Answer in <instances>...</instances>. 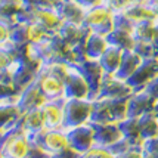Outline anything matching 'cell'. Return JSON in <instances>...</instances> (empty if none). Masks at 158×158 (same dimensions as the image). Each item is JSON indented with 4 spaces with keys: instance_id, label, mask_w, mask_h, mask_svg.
Here are the masks:
<instances>
[{
    "instance_id": "1f68e13d",
    "label": "cell",
    "mask_w": 158,
    "mask_h": 158,
    "mask_svg": "<svg viewBox=\"0 0 158 158\" xmlns=\"http://www.w3.org/2000/svg\"><path fill=\"white\" fill-rule=\"evenodd\" d=\"M83 154L74 149L73 146H68V148H65V149H62V151L56 152L52 155V158H81Z\"/></svg>"
},
{
    "instance_id": "8fae6325",
    "label": "cell",
    "mask_w": 158,
    "mask_h": 158,
    "mask_svg": "<svg viewBox=\"0 0 158 158\" xmlns=\"http://www.w3.org/2000/svg\"><path fill=\"white\" fill-rule=\"evenodd\" d=\"M111 46L108 34H103L101 31H93L89 28V34L86 40L83 41L81 49L86 58L92 59H101V56L106 52V49Z\"/></svg>"
},
{
    "instance_id": "ba28073f",
    "label": "cell",
    "mask_w": 158,
    "mask_h": 158,
    "mask_svg": "<svg viewBox=\"0 0 158 158\" xmlns=\"http://www.w3.org/2000/svg\"><path fill=\"white\" fill-rule=\"evenodd\" d=\"M133 92H135V89L131 87L129 80H126V78L117 76V74H106L102 86H101L99 95L96 98L124 99V98H130L133 95Z\"/></svg>"
},
{
    "instance_id": "ffe728a7",
    "label": "cell",
    "mask_w": 158,
    "mask_h": 158,
    "mask_svg": "<svg viewBox=\"0 0 158 158\" xmlns=\"http://www.w3.org/2000/svg\"><path fill=\"white\" fill-rule=\"evenodd\" d=\"M19 126L30 135L40 133L41 130L46 129V120L41 108H34V110L24 111L22 117H21Z\"/></svg>"
},
{
    "instance_id": "f546056e",
    "label": "cell",
    "mask_w": 158,
    "mask_h": 158,
    "mask_svg": "<svg viewBox=\"0 0 158 158\" xmlns=\"http://www.w3.org/2000/svg\"><path fill=\"white\" fill-rule=\"evenodd\" d=\"M81 158H118V157L117 155H114L108 148L95 145L92 149H89L86 154H83Z\"/></svg>"
},
{
    "instance_id": "83f0119b",
    "label": "cell",
    "mask_w": 158,
    "mask_h": 158,
    "mask_svg": "<svg viewBox=\"0 0 158 158\" xmlns=\"http://www.w3.org/2000/svg\"><path fill=\"white\" fill-rule=\"evenodd\" d=\"M133 50H136L143 59L158 58V44L154 41H140L136 40V46Z\"/></svg>"
},
{
    "instance_id": "d6986e66",
    "label": "cell",
    "mask_w": 158,
    "mask_h": 158,
    "mask_svg": "<svg viewBox=\"0 0 158 158\" xmlns=\"http://www.w3.org/2000/svg\"><path fill=\"white\" fill-rule=\"evenodd\" d=\"M59 12L65 22L73 24H84V16L87 12V6L78 0H62L58 5Z\"/></svg>"
},
{
    "instance_id": "5bb4252c",
    "label": "cell",
    "mask_w": 158,
    "mask_h": 158,
    "mask_svg": "<svg viewBox=\"0 0 158 158\" xmlns=\"http://www.w3.org/2000/svg\"><path fill=\"white\" fill-rule=\"evenodd\" d=\"M80 68H81L84 76L87 77V80L90 81L92 87H93V99H95L99 95L101 86H102V83L108 73L105 71V68L102 67L99 59H92V58H86L80 64Z\"/></svg>"
},
{
    "instance_id": "2e32d148",
    "label": "cell",
    "mask_w": 158,
    "mask_h": 158,
    "mask_svg": "<svg viewBox=\"0 0 158 158\" xmlns=\"http://www.w3.org/2000/svg\"><path fill=\"white\" fill-rule=\"evenodd\" d=\"M95 138H96V145L110 148L111 145L123 139V131L120 127V123H105V124H95Z\"/></svg>"
},
{
    "instance_id": "9a60e30c",
    "label": "cell",
    "mask_w": 158,
    "mask_h": 158,
    "mask_svg": "<svg viewBox=\"0 0 158 158\" xmlns=\"http://www.w3.org/2000/svg\"><path fill=\"white\" fill-rule=\"evenodd\" d=\"M155 101L157 99L148 90H135L129 98V117H140L146 112L154 111Z\"/></svg>"
},
{
    "instance_id": "60d3db41",
    "label": "cell",
    "mask_w": 158,
    "mask_h": 158,
    "mask_svg": "<svg viewBox=\"0 0 158 158\" xmlns=\"http://www.w3.org/2000/svg\"><path fill=\"white\" fill-rule=\"evenodd\" d=\"M2 135H3V131H0V138H2Z\"/></svg>"
},
{
    "instance_id": "8992f818",
    "label": "cell",
    "mask_w": 158,
    "mask_h": 158,
    "mask_svg": "<svg viewBox=\"0 0 158 158\" xmlns=\"http://www.w3.org/2000/svg\"><path fill=\"white\" fill-rule=\"evenodd\" d=\"M31 139L34 143L43 146L50 155L71 146L67 129H44L40 133L31 135Z\"/></svg>"
},
{
    "instance_id": "603a6c76",
    "label": "cell",
    "mask_w": 158,
    "mask_h": 158,
    "mask_svg": "<svg viewBox=\"0 0 158 158\" xmlns=\"http://www.w3.org/2000/svg\"><path fill=\"white\" fill-rule=\"evenodd\" d=\"M120 127L123 131V136L131 145H143L142 133H140V124L139 117H127L123 121H120Z\"/></svg>"
},
{
    "instance_id": "4316f807",
    "label": "cell",
    "mask_w": 158,
    "mask_h": 158,
    "mask_svg": "<svg viewBox=\"0 0 158 158\" xmlns=\"http://www.w3.org/2000/svg\"><path fill=\"white\" fill-rule=\"evenodd\" d=\"M110 101V108L112 114L114 121H123L124 118L129 117V98L124 99H108Z\"/></svg>"
},
{
    "instance_id": "d6a6232c",
    "label": "cell",
    "mask_w": 158,
    "mask_h": 158,
    "mask_svg": "<svg viewBox=\"0 0 158 158\" xmlns=\"http://www.w3.org/2000/svg\"><path fill=\"white\" fill-rule=\"evenodd\" d=\"M143 149L146 154H149L151 157L158 158V136L149 140H145L143 142Z\"/></svg>"
},
{
    "instance_id": "e575fe53",
    "label": "cell",
    "mask_w": 158,
    "mask_h": 158,
    "mask_svg": "<svg viewBox=\"0 0 158 158\" xmlns=\"http://www.w3.org/2000/svg\"><path fill=\"white\" fill-rule=\"evenodd\" d=\"M145 90H148L155 99H158V77H155V78L145 87Z\"/></svg>"
},
{
    "instance_id": "f1b7e54d",
    "label": "cell",
    "mask_w": 158,
    "mask_h": 158,
    "mask_svg": "<svg viewBox=\"0 0 158 158\" xmlns=\"http://www.w3.org/2000/svg\"><path fill=\"white\" fill-rule=\"evenodd\" d=\"M14 27L7 19L0 16V48H7L10 44H15L14 40Z\"/></svg>"
},
{
    "instance_id": "484cf974",
    "label": "cell",
    "mask_w": 158,
    "mask_h": 158,
    "mask_svg": "<svg viewBox=\"0 0 158 158\" xmlns=\"http://www.w3.org/2000/svg\"><path fill=\"white\" fill-rule=\"evenodd\" d=\"M158 35V22L157 18L151 21H145L135 25V37L140 41H157Z\"/></svg>"
},
{
    "instance_id": "74e56055",
    "label": "cell",
    "mask_w": 158,
    "mask_h": 158,
    "mask_svg": "<svg viewBox=\"0 0 158 158\" xmlns=\"http://www.w3.org/2000/svg\"><path fill=\"white\" fill-rule=\"evenodd\" d=\"M61 2H62V0H53V3H55V5H59Z\"/></svg>"
},
{
    "instance_id": "9c48e42d",
    "label": "cell",
    "mask_w": 158,
    "mask_h": 158,
    "mask_svg": "<svg viewBox=\"0 0 158 158\" xmlns=\"http://www.w3.org/2000/svg\"><path fill=\"white\" fill-rule=\"evenodd\" d=\"M67 131H68L69 145L80 154H86L96 145L95 124L89 123L83 124V126H77V127H69V129H67Z\"/></svg>"
},
{
    "instance_id": "4dcf8cb0",
    "label": "cell",
    "mask_w": 158,
    "mask_h": 158,
    "mask_svg": "<svg viewBox=\"0 0 158 158\" xmlns=\"http://www.w3.org/2000/svg\"><path fill=\"white\" fill-rule=\"evenodd\" d=\"M131 146H133V145H131L126 138H123V139H120L118 142H115L114 145H111L108 149H110V151L112 152L114 155H117V157L120 158L121 155H123V154H126V152L129 151Z\"/></svg>"
},
{
    "instance_id": "4fadbf2b",
    "label": "cell",
    "mask_w": 158,
    "mask_h": 158,
    "mask_svg": "<svg viewBox=\"0 0 158 158\" xmlns=\"http://www.w3.org/2000/svg\"><path fill=\"white\" fill-rule=\"evenodd\" d=\"M24 110L16 102V99L0 101V131H7L9 129L16 127L21 121Z\"/></svg>"
},
{
    "instance_id": "30bf717a",
    "label": "cell",
    "mask_w": 158,
    "mask_h": 158,
    "mask_svg": "<svg viewBox=\"0 0 158 158\" xmlns=\"http://www.w3.org/2000/svg\"><path fill=\"white\" fill-rule=\"evenodd\" d=\"M41 110L46 120V129H67L65 99L46 101L43 103Z\"/></svg>"
},
{
    "instance_id": "d590c367",
    "label": "cell",
    "mask_w": 158,
    "mask_h": 158,
    "mask_svg": "<svg viewBox=\"0 0 158 158\" xmlns=\"http://www.w3.org/2000/svg\"><path fill=\"white\" fill-rule=\"evenodd\" d=\"M78 2H81L83 5H86L87 7L95 6V5H99V3H103V0H78Z\"/></svg>"
},
{
    "instance_id": "cb8c5ba5",
    "label": "cell",
    "mask_w": 158,
    "mask_h": 158,
    "mask_svg": "<svg viewBox=\"0 0 158 158\" xmlns=\"http://www.w3.org/2000/svg\"><path fill=\"white\" fill-rule=\"evenodd\" d=\"M108 37H110L111 44L123 49V50H133L135 46H136V37H135V33H133V31L114 28V31H112Z\"/></svg>"
},
{
    "instance_id": "ab89813d",
    "label": "cell",
    "mask_w": 158,
    "mask_h": 158,
    "mask_svg": "<svg viewBox=\"0 0 158 158\" xmlns=\"http://www.w3.org/2000/svg\"><path fill=\"white\" fill-rule=\"evenodd\" d=\"M0 158H5V155H3V152H2V149H0Z\"/></svg>"
},
{
    "instance_id": "836d02e7",
    "label": "cell",
    "mask_w": 158,
    "mask_h": 158,
    "mask_svg": "<svg viewBox=\"0 0 158 158\" xmlns=\"http://www.w3.org/2000/svg\"><path fill=\"white\" fill-rule=\"evenodd\" d=\"M120 158H145L143 145H133L129 151L123 154Z\"/></svg>"
},
{
    "instance_id": "b9f144b4",
    "label": "cell",
    "mask_w": 158,
    "mask_h": 158,
    "mask_svg": "<svg viewBox=\"0 0 158 158\" xmlns=\"http://www.w3.org/2000/svg\"><path fill=\"white\" fill-rule=\"evenodd\" d=\"M2 2H3V0H0V5H2Z\"/></svg>"
},
{
    "instance_id": "7c38bea8",
    "label": "cell",
    "mask_w": 158,
    "mask_h": 158,
    "mask_svg": "<svg viewBox=\"0 0 158 158\" xmlns=\"http://www.w3.org/2000/svg\"><path fill=\"white\" fill-rule=\"evenodd\" d=\"M155 77H158V58L143 59L139 69L129 78V83L131 84V87L135 90H142Z\"/></svg>"
},
{
    "instance_id": "3957f363",
    "label": "cell",
    "mask_w": 158,
    "mask_h": 158,
    "mask_svg": "<svg viewBox=\"0 0 158 158\" xmlns=\"http://www.w3.org/2000/svg\"><path fill=\"white\" fill-rule=\"evenodd\" d=\"M95 101L93 99H74L65 98V120L67 129L92 123Z\"/></svg>"
},
{
    "instance_id": "44dd1931",
    "label": "cell",
    "mask_w": 158,
    "mask_h": 158,
    "mask_svg": "<svg viewBox=\"0 0 158 158\" xmlns=\"http://www.w3.org/2000/svg\"><path fill=\"white\" fill-rule=\"evenodd\" d=\"M142 62H143V58L139 55L136 50H126L117 76L123 77L126 80H129V78L139 69V67L142 65Z\"/></svg>"
},
{
    "instance_id": "52a82bcc",
    "label": "cell",
    "mask_w": 158,
    "mask_h": 158,
    "mask_svg": "<svg viewBox=\"0 0 158 158\" xmlns=\"http://www.w3.org/2000/svg\"><path fill=\"white\" fill-rule=\"evenodd\" d=\"M67 84V98L74 99H93V87L87 77L84 76L80 65H74L69 76L65 80Z\"/></svg>"
},
{
    "instance_id": "e0dca14e",
    "label": "cell",
    "mask_w": 158,
    "mask_h": 158,
    "mask_svg": "<svg viewBox=\"0 0 158 158\" xmlns=\"http://www.w3.org/2000/svg\"><path fill=\"white\" fill-rule=\"evenodd\" d=\"M121 14L136 25L145 21L155 19L158 16V9L151 3H133L121 10Z\"/></svg>"
},
{
    "instance_id": "d4e9b609",
    "label": "cell",
    "mask_w": 158,
    "mask_h": 158,
    "mask_svg": "<svg viewBox=\"0 0 158 158\" xmlns=\"http://www.w3.org/2000/svg\"><path fill=\"white\" fill-rule=\"evenodd\" d=\"M139 124H140V133H142L143 142L158 136V115L154 111L140 115Z\"/></svg>"
},
{
    "instance_id": "7402d4cb",
    "label": "cell",
    "mask_w": 158,
    "mask_h": 158,
    "mask_svg": "<svg viewBox=\"0 0 158 158\" xmlns=\"http://www.w3.org/2000/svg\"><path fill=\"white\" fill-rule=\"evenodd\" d=\"M123 49L117 48L114 44H111L110 48L106 49V52L101 56V64L102 67L105 68V71L108 74H117L118 69H120V65H121V61H123V56H124Z\"/></svg>"
},
{
    "instance_id": "277c9868",
    "label": "cell",
    "mask_w": 158,
    "mask_h": 158,
    "mask_svg": "<svg viewBox=\"0 0 158 158\" xmlns=\"http://www.w3.org/2000/svg\"><path fill=\"white\" fill-rule=\"evenodd\" d=\"M28 18L39 22L41 27L53 37L59 34L62 25L65 24L58 5H53V6H31L30 12H28Z\"/></svg>"
},
{
    "instance_id": "f35d334b",
    "label": "cell",
    "mask_w": 158,
    "mask_h": 158,
    "mask_svg": "<svg viewBox=\"0 0 158 158\" xmlns=\"http://www.w3.org/2000/svg\"><path fill=\"white\" fill-rule=\"evenodd\" d=\"M145 158H154V157H151L149 154H146V152H145Z\"/></svg>"
},
{
    "instance_id": "ac0fdd59",
    "label": "cell",
    "mask_w": 158,
    "mask_h": 158,
    "mask_svg": "<svg viewBox=\"0 0 158 158\" xmlns=\"http://www.w3.org/2000/svg\"><path fill=\"white\" fill-rule=\"evenodd\" d=\"M46 101L48 99L41 93V90L39 89V86L35 84V81L33 84H30L28 87H25L24 90H21L18 93V96H16V102L19 103L21 108L24 111L41 108Z\"/></svg>"
},
{
    "instance_id": "6da1fadb",
    "label": "cell",
    "mask_w": 158,
    "mask_h": 158,
    "mask_svg": "<svg viewBox=\"0 0 158 158\" xmlns=\"http://www.w3.org/2000/svg\"><path fill=\"white\" fill-rule=\"evenodd\" d=\"M31 146V135L27 133L19 124L5 131L0 138V149L5 158H28Z\"/></svg>"
},
{
    "instance_id": "8d00e7d4",
    "label": "cell",
    "mask_w": 158,
    "mask_h": 158,
    "mask_svg": "<svg viewBox=\"0 0 158 158\" xmlns=\"http://www.w3.org/2000/svg\"><path fill=\"white\" fill-rule=\"evenodd\" d=\"M154 112H155V114H157V115H158V99H157V101H155V106H154Z\"/></svg>"
},
{
    "instance_id": "5b68a950",
    "label": "cell",
    "mask_w": 158,
    "mask_h": 158,
    "mask_svg": "<svg viewBox=\"0 0 158 158\" xmlns=\"http://www.w3.org/2000/svg\"><path fill=\"white\" fill-rule=\"evenodd\" d=\"M35 84L39 86L41 93L48 101H55V99H65L67 98V84L64 78L53 73L46 65L43 67L40 73L37 74Z\"/></svg>"
},
{
    "instance_id": "7a4b0ae2",
    "label": "cell",
    "mask_w": 158,
    "mask_h": 158,
    "mask_svg": "<svg viewBox=\"0 0 158 158\" xmlns=\"http://www.w3.org/2000/svg\"><path fill=\"white\" fill-rule=\"evenodd\" d=\"M115 15L117 12L110 9L105 3H99L87 7V12L84 16V25L93 31H101L103 34L110 35L115 28Z\"/></svg>"
}]
</instances>
